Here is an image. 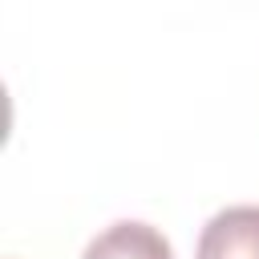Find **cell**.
Here are the masks:
<instances>
[{"instance_id": "2", "label": "cell", "mask_w": 259, "mask_h": 259, "mask_svg": "<svg viewBox=\"0 0 259 259\" xmlns=\"http://www.w3.org/2000/svg\"><path fill=\"white\" fill-rule=\"evenodd\" d=\"M81 259H174V251L158 227L121 219V223L105 227L101 235H93Z\"/></svg>"}, {"instance_id": "1", "label": "cell", "mask_w": 259, "mask_h": 259, "mask_svg": "<svg viewBox=\"0 0 259 259\" xmlns=\"http://www.w3.org/2000/svg\"><path fill=\"white\" fill-rule=\"evenodd\" d=\"M194 259H259V206H227L219 210L202 235Z\"/></svg>"}]
</instances>
